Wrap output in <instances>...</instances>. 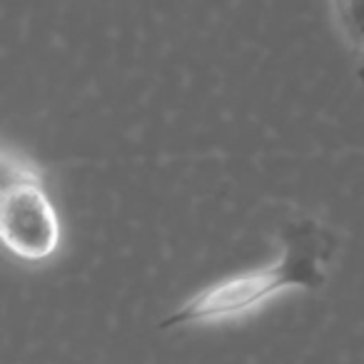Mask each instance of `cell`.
I'll use <instances>...</instances> for the list:
<instances>
[{"label": "cell", "instance_id": "6da1fadb", "mask_svg": "<svg viewBox=\"0 0 364 364\" xmlns=\"http://www.w3.org/2000/svg\"><path fill=\"white\" fill-rule=\"evenodd\" d=\"M282 257L262 269L223 279L203 289L182 304L160 324L167 327H188V324L220 322L232 319L272 299L284 289H314L327 277V264L334 255V237L327 230L304 220L282 232Z\"/></svg>", "mask_w": 364, "mask_h": 364}, {"label": "cell", "instance_id": "7a4b0ae2", "mask_svg": "<svg viewBox=\"0 0 364 364\" xmlns=\"http://www.w3.org/2000/svg\"><path fill=\"white\" fill-rule=\"evenodd\" d=\"M3 240L16 257L28 262L48 259L60 242V225L36 175L6 177L3 195Z\"/></svg>", "mask_w": 364, "mask_h": 364}, {"label": "cell", "instance_id": "3957f363", "mask_svg": "<svg viewBox=\"0 0 364 364\" xmlns=\"http://www.w3.org/2000/svg\"><path fill=\"white\" fill-rule=\"evenodd\" d=\"M339 16L349 36L364 43V0H339Z\"/></svg>", "mask_w": 364, "mask_h": 364}]
</instances>
